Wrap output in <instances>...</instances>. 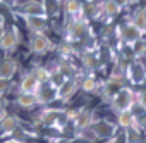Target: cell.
<instances>
[{"label":"cell","mask_w":146,"mask_h":143,"mask_svg":"<svg viewBox=\"0 0 146 143\" xmlns=\"http://www.w3.org/2000/svg\"><path fill=\"white\" fill-rule=\"evenodd\" d=\"M36 98H38V104H50V102H55L58 98V93H57V88L48 85V86H41L38 88V92L35 93Z\"/></svg>","instance_id":"cell-9"},{"label":"cell","mask_w":146,"mask_h":143,"mask_svg":"<svg viewBox=\"0 0 146 143\" xmlns=\"http://www.w3.org/2000/svg\"><path fill=\"white\" fill-rule=\"evenodd\" d=\"M84 64H86L88 67H93V65H95V59H93L91 52H86V55H84Z\"/></svg>","instance_id":"cell-28"},{"label":"cell","mask_w":146,"mask_h":143,"mask_svg":"<svg viewBox=\"0 0 146 143\" xmlns=\"http://www.w3.org/2000/svg\"><path fill=\"white\" fill-rule=\"evenodd\" d=\"M76 90H78V81L72 80V78H67V80L57 88V93H58V98H60V100H69L72 95L76 93Z\"/></svg>","instance_id":"cell-11"},{"label":"cell","mask_w":146,"mask_h":143,"mask_svg":"<svg viewBox=\"0 0 146 143\" xmlns=\"http://www.w3.org/2000/svg\"><path fill=\"white\" fill-rule=\"evenodd\" d=\"M83 90H84V92H95V90H96V81H95V78H86V80L83 81Z\"/></svg>","instance_id":"cell-25"},{"label":"cell","mask_w":146,"mask_h":143,"mask_svg":"<svg viewBox=\"0 0 146 143\" xmlns=\"http://www.w3.org/2000/svg\"><path fill=\"white\" fill-rule=\"evenodd\" d=\"M60 114H62V110L48 109V110L43 112V116H41V122H43L45 126H55V122H57V119H58Z\"/></svg>","instance_id":"cell-19"},{"label":"cell","mask_w":146,"mask_h":143,"mask_svg":"<svg viewBox=\"0 0 146 143\" xmlns=\"http://www.w3.org/2000/svg\"><path fill=\"white\" fill-rule=\"evenodd\" d=\"M93 122H95V119H93V114H91L90 110H86V109L79 110V112L74 116V126H76L79 131H81V129H86V128H90Z\"/></svg>","instance_id":"cell-13"},{"label":"cell","mask_w":146,"mask_h":143,"mask_svg":"<svg viewBox=\"0 0 146 143\" xmlns=\"http://www.w3.org/2000/svg\"><path fill=\"white\" fill-rule=\"evenodd\" d=\"M17 104L24 109H29V107L38 105V98H36L35 93H19L17 95Z\"/></svg>","instance_id":"cell-17"},{"label":"cell","mask_w":146,"mask_h":143,"mask_svg":"<svg viewBox=\"0 0 146 143\" xmlns=\"http://www.w3.org/2000/svg\"><path fill=\"white\" fill-rule=\"evenodd\" d=\"M125 76H127L129 81L134 83V85L143 83L144 78H146V67H144V64H141L139 60L131 62V64L127 65V69H125Z\"/></svg>","instance_id":"cell-4"},{"label":"cell","mask_w":146,"mask_h":143,"mask_svg":"<svg viewBox=\"0 0 146 143\" xmlns=\"http://www.w3.org/2000/svg\"><path fill=\"white\" fill-rule=\"evenodd\" d=\"M7 90H9V81L0 80V97H2L4 93H7Z\"/></svg>","instance_id":"cell-29"},{"label":"cell","mask_w":146,"mask_h":143,"mask_svg":"<svg viewBox=\"0 0 146 143\" xmlns=\"http://www.w3.org/2000/svg\"><path fill=\"white\" fill-rule=\"evenodd\" d=\"M141 36H143V33H141L136 26H132L131 23H124V24L119 28V38H120L125 45H129V47H134V45L141 40Z\"/></svg>","instance_id":"cell-3"},{"label":"cell","mask_w":146,"mask_h":143,"mask_svg":"<svg viewBox=\"0 0 146 143\" xmlns=\"http://www.w3.org/2000/svg\"><path fill=\"white\" fill-rule=\"evenodd\" d=\"M112 143H129L127 133H122V134H113V141H112Z\"/></svg>","instance_id":"cell-27"},{"label":"cell","mask_w":146,"mask_h":143,"mask_svg":"<svg viewBox=\"0 0 146 143\" xmlns=\"http://www.w3.org/2000/svg\"><path fill=\"white\" fill-rule=\"evenodd\" d=\"M88 31H90V26L84 19H76L72 21L69 26H67V40L69 41H76V40H83L88 36Z\"/></svg>","instance_id":"cell-2"},{"label":"cell","mask_w":146,"mask_h":143,"mask_svg":"<svg viewBox=\"0 0 146 143\" xmlns=\"http://www.w3.org/2000/svg\"><path fill=\"white\" fill-rule=\"evenodd\" d=\"M0 129H2L4 134H11L17 129V119L14 116H9V117H4L0 121Z\"/></svg>","instance_id":"cell-18"},{"label":"cell","mask_w":146,"mask_h":143,"mask_svg":"<svg viewBox=\"0 0 146 143\" xmlns=\"http://www.w3.org/2000/svg\"><path fill=\"white\" fill-rule=\"evenodd\" d=\"M33 74H35V78L41 83V81H50V76H52V73H48L46 69H43V67H38V69H35L33 71Z\"/></svg>","instance_id":"cell-24"},{"label":"cell","mask_w":146,"mask_h":143,"mask_svg":"<svg viewBox=\"0 0 146 143\" xmlns=\"http://www.w3.org/2000/svg\"><path fill=\"white\" fill-rule=\"evenodd\" d=\"M0 24H2V14H0Z\"/></svg>","instance_id":"cell-34"},{"label":"cell","mask_w":146,"mask_h":143,"mask_svg":"<svg viewBox=\"0 0 146 143\" xmlns=\"http://www.w3.org/2000/svg\"><path fill=\"white\" fill-rule=\"evenodd\" d=\"M100 9H102V14H105V16H108V17H112V16H117L119 14V7L112 2V0H105V2L100 5Z\"/></svg>","instance_id":"cell-22"},{"label":"cell","mask_w":146,"mask_h":143,"mask_svg":"<svg viewBox=\"0 0 146 143\" xmlns=\"http://www.w3.org/2000/svg\"><path fill=\"white\" fill-rule=\"evenodd\" d=\"M5 143H19L17 140H9V141H5Z\"/></svg>","instance_id":"cell-33"},{"label":"cell","mask_w":146,"mask_h":143,"mask_svg":"<svg viewBox=\"0 0 146 143\" xmlns=\"http://www.w3.org/2000/svg\"><path fill=\"white\" fill-rule=\"evenodd\" d=\"M40 85H41V83L35 78V74L29 73V74H26V76L23 78L19 88H21V93H36L38 88H40Z\"/></svg>","instance_id":"cell-15"},{"label":"cell","mask_w":146,"mask_h":143,"mask_svg":"<svg viewBox=\"0 0 146 143\" xmlns=\"http://www.w3.org/2000/svg\"><path fill=\"white\" fill-rule=\"evenodd\" d=\"M136 98H134V92L127 86H124L113 98H112V109L120 114V112H125V110H131V107L134 105Z\"/></svg>","instance_id":"cell-1"},{"label":"cell","mask_w":146,"mask_h":143,"mask_svg":"<svg viewBox=\"0 0 146 143\" xmlns=\"http://www.w3.org/2000/svg\"><path fill=\"white\" fill-rule=\"evenodd\" d=\"M5 114V100H2V97H0V116Z\"/></svg>","instance_id":"cell-32"},{"label":"cell","mask_w":146,"mask_h":143,"mask_svg":"<svg viewBox=\"0 0 146 143\" xmlns=\"http://www.w3.org/2000/svg\"><path fill=\"white\" fill-rule=\"evenodd\" d=\"M91 128H93V131L96 133L98 138H110V136L115 134V126L112 122H108V121H103V119L102 121H95L91 124Z\"/></svg>","instance_id":"cell-10"},{"label":"cell","mask_w":146,"mask_h":143,"mask_svg":"<svg viewBox=\"0 0 146 143\" xmlns=\"http://www.w3.org/2000/svg\"><path fill=\"white\" fill-rule=\"evenodd\" d=\"M0 4H4L5 7L12 9V7H16V5H17V0H0Z\"/></svg>","instance_id":"cell-30"},{"label":"cell","mask_w":146,"mask_h":143,"mask_svg":"<svg viewBox=\"0 0 146 143\" xmlns=\"http://www.w3.org/2000/svg\"><path fill=\"white\" fill-rule=\"evenodd\" d=\"M122 88H124V80L119 78V76H112L110 80L105 81V85L102 88V95H103V98L112 100Z\"/></svg>","instance_id":"cell-5"},{"label":"cell","mask_w":146,"mask_h":143,"mask_svg":"<svg viewBox=\"0 0 146 143\" xmlns=\"http://www.w3.org/2000/svg\"><path fill=\"white\" fill-rule=\"evenodd\" d=\"M65 11H67V14L78 16L83 12V4L79 0H65Z\"/></svg>","instance_id":"cell-21"},{"label":"cell","mask_w":146,"mask_h":143,"mask_svg":"<svg viewBox=\"0 0 146 143\" xmlns=\"http://www.w3.org/2000/svg\"><path fill=\"white\" fill-rule=\"evenodd\" d=\"M26 23H28L29 31H33L35 35L45 33V29H46V17H41V16H26Z\"/></svg>","instance_id":"cell-14"},{"label":"cell","mask_w":146,"mask_h":143,"mask_svg":"<svg viewBox=\"0 0 146 143\" xmlns=\"http://www.w3.org/2000/svg\"><path fill=\"white\" fill-rule=\"evenodd\" d=\"M112 2H113L119 9H122V7H125V5H129V4H131V0H112Z\"/></svg>","instance_id":"cell-31"},{"label":"cell","mask_w":146,"mask_h":143,"mask_svg":"<svg viewBox=\"0 0 146 143\" xmlns=\"http://www.w3.org/2000/svg\"><path fill=\"white\" fill-rule=\"evenodd\" d=\"M119 126H122L125 129H129V128L134 126V116H132L131 110H125V112L119 114Z\"/></svg>","instance_id":"cell-20"},{"label":"cell","mask_w":146,"mask_h":143,"mask_svg":"<svg viewBox=\"0 0 146 143\" xmlns=\"http://www.w3.org/2000/svg\"><path fill=\"white\" fill-rule=\"evenodd\" d=\"M79 138L84 140V141H90V143H95V141L98 140V136H96V133L93 131L91 126L86 128V129H81V131H79Z\"/></svg>","instance_id":"cell-23"},{"label":"cell","mask_w":146,"mask_h":143,"mask_svg":"<svg viewBox=\"0 0 146 143\" xmlns=\"http://www.w3.org/2000/svg\"><path fill=\"white\" fill-rule=\"evenodd\" d=\"M52 48H53V43H52V40L45 33H38V35L33 36V40H31V50L35 53H45V52H48Z\"/></svg>","instance_id":"cell-6"},{"label":"cell","mask_w":146,"mask_h":143,"mask_svg":"<svg viewBox=\"0 0 146 143\" xmlns=\"http://www.w3.org/2000/svg\"><path fill=\"white\" fill-rule=\"evenodd\" d=\"M23 12H24V16L46 17V7H45L43 2H40V0H28V2L23 5Z\"/></svg>","instance_id":"cell-8"},{"label":"cell","mask_w":146,"mask_h":143,"mask_svg":"<svg viewBox=\"0 0 146 143\" xmlns=\"http://www.w3.org/2000/svg\"><path fill=\"white\" fill-rule=\"evenodd\" d=\"M134 98H136V104H137L143 110H146V90H144V92H139L137 95H134Z\"/></svg>","instance_id":"cell-26"},{"label":"cell","mask_w":146,"mask_h":143,"mask_svg":"<svg viewBox=\"0 0 146 143\" xmlns=\"http://www.w3.org/2000/svg\"><path fill=\"white\" fill-rule=\"evenodd\" d=\"M19 43V33L16 29L12 31H4L0 35V48L4 50H14Z\"/></svg>","instance_id":"cell-12"},{"label":"cell","mask_w":146,"mask_h":143,"mask_svg":"<svg viewBox=\"0 0 146 143\" xmlns=\"http://www.w3.org/2000/svg\"><path fill=\"white\" fill-rule=\"evenodd\" d=\"M132 26H136L141 33H146V9H136L129 21Z\"/></svg>","instance_id":"cell-16"},{"label":"cell","mask_w":146,"mask_h":143,"mask_svg":"<svg viewBox=\"0 0 146 143\" xmlns=\"http://www.w3.org/2000/svg\"><path fill=\"white\" fill-rule=\"evenodd\" d=\"M17 73V62L12 57H5L0 60V80H12V76Z\"/></svg>","instance_id":"cell-7"}]
</instances>
